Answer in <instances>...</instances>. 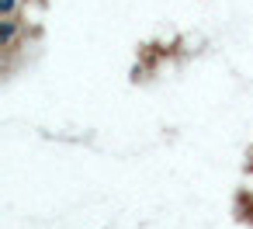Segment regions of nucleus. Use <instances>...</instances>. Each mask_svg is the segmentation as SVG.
Segmentation results:
<instances>
[{"label": "nucleus", "mask_w": 253, "mask_h": 229, "mask_svg": "<svg viewBox=\"0 0 253 229\" xmlns=\"http://www.w3.org/2000/svg\"><path fill=\"white\" fill-rule=\"evenodd\" d=\"M250 163H253V153H250Z\"/></svg>", "instance_id": "nucleus-3"}, {"label": "nucleus", "mask_w": 253, "mask_h": 229, "mask_svg": "<svg viewBox=\"0 0 253 229\" xmlns=\"http://www.w3.org/2000/svg\"><path fill=\"white\" fill-rule=\"evenodd\" d=\"M25 11V0H0V18H18Z\"/></svg>", "instance_id": "nucleus-1"}, {"label": "nucleus", "mask_w": 253, "mask_h": 229, "mask_svg": "<svg viewBox=\"0 0 253 229\" xmlns=\"http://www.w3.org/2000/svg\"><path fill=\"white\" fill-rule=\"evenodd\" d=\"M250 219H253V198H250Z\"/></svg>", "instance_id": "nucleus-2"}]
</instances>
